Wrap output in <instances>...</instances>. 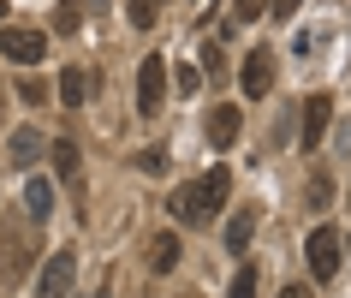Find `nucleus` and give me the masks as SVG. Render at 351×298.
I'll return each instance as SVG.
<instances>
[{
	"label": "nucleus",
	"mask_w": 351,
	"mask_h": 298,
	"mask_svg": "<svg viewBox=\"0 0 351 298\" xmlns=\"http://www.w3.org/2000/svg\"><path fill=\"white\" fill-rule=\"evenodd\" d=\"M239 84H244V95H250V102L274 90V48H250V60H244Z\"/></svg>",
	"instance_id": "9"
},
{
	"label": "nucleus",
	"mask_w": 351,
	"mask_h": 298,
	"mask_svg": "<svg viewBox=\"0 0 351 298\" xmlns=\"http://www.w3.org/2000/svg\"><path fill=\"white\" fill-rule=\"evenodd\" d=\"M239 131H244V108L221 102V108L208 113V144H215V149H232V144H239Z\"/></svg>",
	"instance_id": "11"
},
{
	"label": "nucleus",
	"mask_w": 351,
	"mask_h": 298,
	"mask_svg": "<svg viewBox=\"0 0 351 298\" xmlns=\"http://www.w3.org/2000/svg\"><path fill=\"white\" fill-rule=\"evenodd\" d=\"M328 126H333V95L322 90V95H310V102H304V131H298V144H304V155H315V149H322Z\"/></svg>",
	"instance_id": "8"
},
{
	"label": "nucleus",
	"mask_w": 351,
	"mask_h": 298,
	"mask_svg": "<svg viewBox=\"0 0 351 298\" xmlns=\"http://www.w3.org/2000/svg\"><path fill=\"white\" fill-rule=\"evenodd\" d=\"M226 298H256V262H244L239 275H232V286H226Z\"/></svg>",
	"instance_id": "18"
},
{
	"label": "nucleus",
	"mask_w": 351,
	"mask_h": 298,
	"mask_svg": "<svg viewBox=\"0 0 351 298\" xmlns=\"http://www.w3.org/2000/svg\"><path fill=\"white\" fill-rule=\"evenodd\" d=\"M161 102H167V60L149 54L143 66H137V113H143V119H155V113H161Z\"/></svg>",
	"instance_id": "4"
},
{
	"label": "nucleus",
	"mask_w": 351,
	"mask_h": 298,
	"mask_svg": "<svg viewBox=\"0 0 351 298\" xmlns=\"http://www.w3.org/2000/svg\"><path fill=\"white\" fill-rule=\"evenodd\" d=\"M42 149H48V144L36 137V126H19V131H12V144H6V155H0V168H24V173H30Z\"/></svg>",
	"instance_id": "10"
},
{
	"label": "nucleus",
	"mask_w": 351,
	"mask_h": 298,
	"mask_svg": "<svg viewBox=\"0 0 351 298\" xmlns=\"http://www.w3.org/2000/svg\"><path fill=\"white\" fill-rule=\"evenodd\" d=\"M155 12H161V0H131V30H149Z\"/></svg>",
	"instance_id": "19"
},
{
	"label": "nucleus",
	"mask_w": 351,
	"mask_h": 298,
	"mask_svg": "<svg viewBox=\"0 0 351 298\" xmlns=\"http://www.w3.org/2000/svg\"><path fill=\"white\" fill-rule=\"evenodd\" d=\"M304 257H310V275L315 280H333V275H339V262H346V257H339V233L322 221L310 239H304Z\"/></svg>",
	"instance_id": "3"
},
{
	"label": "nucleus",
	"mask_w": 351,
	"mask_h": 298,
	"mask_svg": "<svg viewBox=\"0 0 351 298\" xmlns=\"http://www.w3.org/2000/svg\"><path fill=\"white\" fill-rule=\"evenodd\" d=\"M0 108H6V84H0Z\"/></svg>",
	"instance_id": "27"
},
{
	"label": "nucleus",
	"mask_w": 351,
	"mask_h": 298,
	"mask_svg": "<svg viewBox=\"0 0 351 298\" xmlns=\"http://www.w3.org/2000/svg\"><path fill=\"white\" fill-rule=\"evenodd\" d=\"M197 84H203V72L197 66H179V95H197Z\"/></svg>",
	"instance_id": "23"
},
{
	"label": "nucleus",
	"mask_w": 351,
	"mask_h": 298,
	"mask_svg": "<svg viewBox=\"0 0 351 298\" xmlns=\"http://www.w3.org/2000/svg\"><path fill=\"white\" fill-rule=\"evenodd\" d=\"M280 298H310V293H304V286H286V293H280Z\"/></svg>",
	"instance_id": "26"
},
{
	"label": "nucleus",
	"mask_w": 351,
	"mask_h": 298,
	"mask_svg": "<svg viewBox=\"0 0 351 298\" xmlns=\"http://www.w3.org/2000/svg\"><path fill=\"white\" fill-rule=\"evenodd\" d=\"M298 6H304V0H268V12H274V19H292Z\"/></svg>",
	"instance_id": "25"
},
{
	"label": "nucleus",
	"mask_w": 351,
	"mask_h": 298,
	"mask_svg": "<svg viewBox=\"0 0 351 298\" xmlns=\"http://www.w3.org/2000/svg\"><path fill=\"white\" fill-rule=\"evenodd\" d=\"M310 203H315V209L333 203V179H328V173H315V179H310Z\"/></svg>",
	"instance_id": "22"
},
{
	"label": "nucleus",
	"mask_w": 351,
	"mask_h": 298,
	"mask_svg": "<svg viewBox=\"0 0 351 298\" xmlns=\"http://www.w3.org/2000/svg\"><path fill=\"white\" fill-rule=\"evenodd\" d=\"M48 215H54V185L30 173V185H24V221H36V227H42Z\"/></svg>",
	"instance_id": "12"
},
{
	"label": "nucleus",
	"mask_w": 351,
	"mask_h": 298,
	"mask_svg": "<svg viewBox=\"0 0 351 298\" xmlns=\"http://www.w3.org/2000/svg\"><path fill=\"white\" fill-rule=\"evenodd\" d=\"M250 233H256V209H239V215L226 221V251H232V257H244Z\"/></svg>",
	"instance_id": "15"
},
{
	"label": "nucleus",
	"mask_w": 351,
	"mask_h": 298,
	"mask_svg": "<svg viewBox=\"0 0 351 298\" xmlns=\"http://www.w3.org/2000/svg\"><path fill=\"white\" fill-rule=\"evenodd\" d=\"M137 173H149V179H161V173H167V149H161V144L137 149Z\"/></svg>",
	"instance_id": "17"
},
{
	"label": "nucleus",
	"mask_w": 351,
	"mask_h": 298,
	"mask_svg": "<svg viewBox=\"0 0 351 298\" xmlns=\"http://www.w3.org/2000/svg\"><path fill=\"white\" fill-rule=\"evenodd\" d=\"M48 161H54V179L72 191L77 209H84V161H77V144L72 137H54V144H48Z\"/></svg>",
	"instance_id": "7"
},
{
	"label": "nucleus",
	"mask_w": 351,
	"mask_h": 298,
	"mask_svg": "<svg viewBox=\"0 0 351 298\" xmlns=\"http://www.w3.org/2000/svg\"><path fill=\"white\" fill-rule=\"evenodd\" d=\"M232 19H239V24H256V19H268V0H232Z\"/></svg>",
	"instance_id": "20"
},
{
	"label": "nucleus",
	"mask_w": 351,
	"mask_h": 298,
	"mask_svg": "<svg viewBox=\"0 0 351 298\" xmlns=\"http://www.w3.org/2000/svg\"><path fill=\"white\" fill-rule=\"evenodd\" d=\"M149 268L155 275H173L179 268V233H155L149 239Z\"/></svg>",
	"instance_id": "14"
},
{
	"label": "nucleus",
	"mask_w": 351,
	"mask_h": 298,
	"mask_svg": "<svg viewBox=\"0 0 351 298\" xmlns=\"http://www.w3.org/2000/svg\"><path fill=\"white\" fill-rule=\"evenodd\" d=\"M77 24H84V0H60V12H54V30H60V36H72Z\"/></svg>",
	"instance_id": "16"
},
{
	"label": "nucleus",
	"mask_w": 351,
	"mask_h": 298,
	"mask_svg": "<svg viewBox=\"0 0 351 298\" xmlns=\"http://www.w3.org/2000/svg\"><path fill=\"white\" fill-rule=\"evenodd\" d=\"M226 191H232V173L208 168L203 179H191V185L173 191L167 209H173V221H179V227H208V221H215V209H226Z\"/></svg>",
	"instance_id": "1"
},
{
	"label": "nucleus",
	"mask_w": 351,
	"mask_h": 298,
	"mask_svg": "<svg viewBox=\"0 0 351 298\" xmlns=\"http://www.w3.org/2000/svg\"><path fill=\"white\" fill-rule=\"evenodd\" d=\"M0 54L19 60V66H42L48 36H42V30H24V24H6V30H0Z\"/></svg>",
	"instance_id": "6"
},
{
	"label": "nucleus",
	"mask_w": 351,
	"mask_h": 298,
	"mask_svg": "<svg viewBox=\"0 0 351 298\" xmlns=\"http://www.w3.org/2000/svg\"><path fill=\"white\" fill-rule=\"evenodd\" d=\"M72 280H77L72 251H48V257H42V275H36V298H66Z\"/></svg>",
	"instance_id": "5"
},
{
	"label": "nucleus",
	"mask_w": 351,
	"mask_h": 298,
	"mask_svg": "<svg viewBox=\"0 0 351 298\" xmlns=\"http://www.w3.org/2000/svg\"><path fill=\"white\" fill-rule=\"evenodd\" d=\"M19 95H24V102H30V108H42V102H48V84H42V78L30 72V78H24V84H19Z\"/></svg>",
	"instance_id": "21"
},
{
	"label": "nucleus",
	"mask_w": 351,
	"mask_h": 298,
	"mask_svg": "<svg viewBox=\"0 0 351 298\" xmlns=\"http://www.w3.org/2000/svg\"><path fill=\"white\" fill-rule=\"evenodd\" d=\"M90 95H95V78L84 72V66H66V72H60V102H66V108H84Z\"/></svg>",
	"instance_id": "13"
},
{
	"label": "nucleus",
	"mask_w": 351,
	"mask_h": 298,
	"mask_svg": "<svg viewBox=\"0 0 351 298\" xmlns=\"http://www.w3.org/2000/svg\"><path fill=\"white\" fill-rule=\"evenodd\" d=\"M203 72H226L221 66V42H203Z\"/></svg>",
	"instance_id": "24"
},
{
	"label": "nucleus",
	"mask_w": 351,
	"mask_h": 298,
	"mask_svg": "<svg viewBox=\"0 0 351 298\" xmlns=\"http://www.w3.org/2000/svg\"><path fill=\"white\" fill-rule=\"evenodd\" d=\"M346 244H351V239H346Z\"/></svg>",
	"instance_id": "29"
},
{
	"label": "nucleus",
	"mask_w": 351,
	"mask_h": 298,
	"mask_svg": "<svg viewBox=\"0 0 351 298\" xmlns=\"http://www.w3.org/2000/svg\"><path fill=\"white\" fill-rule=\"evenodd\" d=\"M36 262V221H0V280H24Z\"/></svg>",
	"instance_id": "2"
},
{
	"label": "nucleus",
	"mask_w": 351,
	"mask_h": 298,
	"mask_svg": "<svg viewBox=\"0 0 351 298\" xmlns=\"http://www.w3.org/2000/svg\"><path fill=\"white\" fill-rule=\"evenodd\" d=\"M0 19H6V0H0Z\"/></svg>",
	"instance_id": "28"
}]
</instances>
